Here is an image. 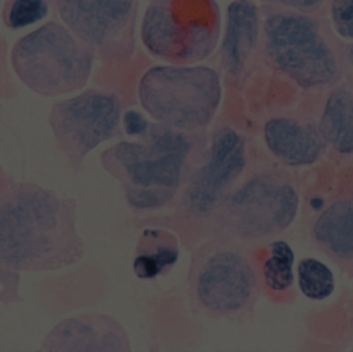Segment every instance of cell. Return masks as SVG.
Instances as JSON below:
<instances>
[{
    "label": "cell",
    "mask_w": 353,
    "mask_h": 352,
    "mask_svg": "<svg viewBox=\"0 0 353 352\" xmlns=\"http://www.w3.org/2000/svg\"><path fill=\"white\" fill-rule=\"evenodd\" d=\"M78 204L29 182L0 184V268L46 272L82 260Z\"/></svg>",
    "instance_id": "1"
},
{
    "label": "cell",
    "mask_w": 353,
    "mask_h": 352,
    "mask_svg": "<svg viewBox=\"0 0 353 352\" xmlns=\"http://www.w3.org/2000/svg\"><path fill=\"white\" fill-rule=\"evenodd\" d=\"M137 142L124 141L103 155V165L121 181L132 210L153 212L175 200L194 142L186 132L151 123Z\"/></svg>",
    "instance_id": "2"
},
{
    "label": "cell",
    "mask_w": 353,
    "mask_h": 352,
    "mask_svg": "<svg viewBox=\"0 0 353 352\" xmlns=\"http://www.w3.org/2000/svg\"><path fill=\"white\" fill-rule=\"evenodd\" d=\"M246 246L210 237L193 250L189 299L205 315L236 320L251 311L261 291V274Z\"/></svg>",
    "instance_id": "3"
},
{
    "label": "cell",
    "mask_w": 353,
    "mask_h": 352,
    "mask_svg": "<svg viewBox=\"0 0 353 352\" xmlns=\"http://www.w3.org/2000/svg\"><path fill=\"white\" fill-rule=\"evenodd\" d=\"M300 196L274 174L251 176L232 188L210 218V237L248 246L281 235L296 220Z\"/></svg>",
    "instance_id": "4"
},
{
    "label": "cell",
    "mask_w": 353,
    "mask_h": 352,
    "mask_svg": "<svg viewBox=\"0 0 353 352\" xmlns=\"http://www.w3.org/2000/svg\"><path fill=\"white\" fill-rule=\"evenodd\" d=\"M221 97L219 76L207 66H155L139 84V99L149 116L183 132L209 125Z\"/></svg>",
    "instance_id": "5"
},
{
    "label": "cell",
    "mask_w": 353,
    "mask_h": 352,
    "mask_svg": "<svg viewBox=\"0 0 353 352\" xmlns=\"http://www.w3.org/2000/svg\"><path fill=\"white\" fill-rule=\"evenodd\" d=\"M10 59L21 82L43 96L80 90L88 82L93 64L88 48L55 22L19 39Z\"/></svg>",
    "instance_id": "6"
},
{
    "label": "cell",
    "mask_w": 353,
    "mask_h": 352,
    "mask_svg": "<svg viewBox=\"0 0 353 352\" xmlns=\"http://www.w3.org/2000/svg\"><path fill=\"white\" fill-rule=\"evenodd\" d=\"M216 23L211 0H159L143 19V43L172 63L203 61L215 48Z\"/></svg>",
    "instance_id": "7"
},
{
    "label": "cell",
    "mask_w": 353,
    "mask_h": 352,
    "mask_svg": "<svg viewBox=\"0 0 353 352\" xmlns=\"http://www.w3.org/2000/svg\"><path fill=\"white\" fill-rule=\"evenodd\" d=\"M120 121L117 97L94 90L54 103L49 114L58 148L74 169L91 151L113 138Z\"/></svg>",
    "instance_id": "8"
},
{
    "label": "cell",
    "mask_w": 353,
    "mask_h": 352,
    "mask_svg": "<svg viewBox=\"0 0 353 352\" xmlns=\"http://www.w3.org/2000/svg\"><path fill=\"white\" fill-rule=\"evenodd\" d=\"M265 31L272 59L299 84L316 86L335 76V58L310 19L275 14L268 19Z\"/></svg>",
    "instance_id": "9"
},
{
    "label": "cell",
    "mask_w": 353,
    "mask_h": 352,
    "mask_svg": "<svg viewBox=\"0 0 353 352\" xmlns=\"http://www.w3.org/2000/svg\"><path fill=\"white\" fill-rule=\"evenodd\" d=\"M247 167L244 138L224 126L214 132L207 161L187 182L180 210L193 221H209Z\"/></svg>",
    "instance_id": "10"
},
{
    "label": "cell",
    "mask_w": 353,
    "mask_h": 352,
    "mask_svg": "<svg viewBox=\"0 0 353 352\" xmlns=\"http://www.w3.org/2000/svg\"><path fill=\"white\" fill-rule=\"evenodd\" d=\"M41 351H130L125 329L112 316L87 313L62 320L41 345Z\"/></svg>",
    "instance_id": "11"
},
{
    "label": "cell",
    "mask_w": 353,
    "mask_h": 352,
    "mask_svg": "<svg viewBox=\"0 0 353 352\" xmlns=\"http://www.w3.org/2000/svg\"><path fill=\"white\" fill-rule=\"evenodd\" d=\"M134 0H58L63 22L83 43L107 45L128 25Z\"/></svg>",
    "instance_id": "12"
},
{
    "label": "cell",
    "mask_w": 353,
    "mask_h": 352,
    "mask_svg": "<svg viewBox=\"0 0 353 352\" xmlns=\"http://www.w3.org/2000/svg\"><path fill=\"white\" fill-rule=\"evenodd\" d=\"M312 238L341 272L353 278V196L338 198L317 216Z\"/></svg>",
    "instance_id": "13"
},
{
    "label": "cell",
    "mask_w": 353,
    "mask_h": 352,
    "mask_svg": "<svg viewBox=\"0 0 353 352\" xmlns=\"http://www.w3.org/2000/svg\"><path fill=\"white\" fill-rule=\"evenodd\" d=\"M265 144L280 161L290 165L316 161L325 146L319 130L288 118H273L263 130Z\"/></svg>",
    "instance_id": "14"
},
{
    "label": "cell",
    "mask_w": 353,
    "mask_h": 352,
    "mask_svg": "<svg viewBox=\"0 0 353 352\" xmlns=\"http://www.w3.org/2000/svg\"><path fill=\"white\" fill-rule=\"evenodd\" d=\"M259 17L251 0H236L228 6L222 60L230 74L242 72L259 39Z\"/></svg>",
    "instance_id": "15"
},
{
    "label": "cell",
    "mask_w": 353,
    "mask_h": 352,
    "mask_svg": "<svg viewBox=\"0 0 353 352\" xmlns=\"http://www.w3.org/2000/svg\"><path fill=\"white\" fill-rule=\"evenodd\" d=\"M180 258L179 238L161 227L145 229L137 242L132 271L139 279L151 280L173 270Z\"/></svg>",
    "instance_id": "16"
},
{
    "label": "cell",
    "mask_w": 353,
    "mask_h": 352,
    "mask_svg": "<svg viewBox=\"0 0 353 352\" xmlns=\"http://www.w3.org/2000/svg\"><path fill=\"white\" fill-rule=\"evenodd\" d=\"M319 132L342 154L353 153V95L339 90L330 96L321 118Z\"/></svg>",
    "instance_id": "17"
},
{
    "label": "cell",
    "mask_w": 353,
    "mask_h": 352,
    "mask_svg": "<svg viewBox=\"0 0 353 352\" xmlns=\"http://www.w3.org/2000/svg\"><path fill=\"white\" fill-rule=\"evenodd\" d=\"M294 252L285 241H274L269 245L267 258L261 267V279L265 287L279 293L294 285Z\"/></svg>",
    "instance_id": "18"
},
{
    "label": "cell",
    "mask_w": 353,
    "mask_h": 352,
    "mask_svg": "<svg viewBox=\"0 0 353 352\" xmlns=\"http://www.w3.org/2000/svg\"><path fill=\"white\" fill-rule=\"evenodd\" d=\"M299 287L303 295L313 301H323L335 291V277L327 265L306 258L298 266Z\"/></svg>",
    "instance_id": "19"
},
{
    "label": "cell",
    "mask_w": 353,
    "mask_h": 352,
    "mask_svg": "<svg viewBox=\"0 0 353 352\" xmlns=\"http://www.w3.org/2000/svg\"><path fill=\"white\" fill-rule=\"evenodd\" d=\"M49 12L45 0H12L6 17V25L20 29L43 20Z\"/></svg>",
    "instance_id": "20"
},
{
    "label": "cell",
    "mask_w": 353,
    "mask_h": 352,
    "mask_svg": "<svg viewBox=\"0 0 353 352\" xmlns=\"http://www.w3.org/2000/svg\"><path fill=\"white\" fill-rule=\"evenodd\" d=\"M332 10L338 32L353 37V0H334Z\"/></svg>",
    "instance_id": "21"
},
{
    "label": "cell",
    "mask_w": 353,
    "mask_h": 352,
    "mask_svg": "<svg viewBox=\"0 0 353 352\" xmlns=\"http://www.w3.org/2000/svg\"><path fill=\"white\" fill-rule=\"evenodd\" d=\"M151 123L139 112L130 110L123 116V127L130 136L141 138L148 132Z\"/></svg>",
    "instance_id": "22"
},
{
    "label": "cell",
    "mask_w": 353,
    "mask_h": 352,
    "mask_svg": "<svg viewBox=\"0 0 353 352\" xmlns=\"http://www.w3.org/2000/svg\"><path fill=\"white\" fill-rule=\"evenodd\" d=\"M274 1L280 2V3L285 4V6L306 10V8H315V6H319L323 0H274Z\"/></svg>",
    "instance_id": "23"
},
{
    "label": "cell",
    "mask_w": 353,
    "mask_h": 352,
    "mask_svg": "<svg viewBox=\"0 0 353 352\" xmlns=\"http://www.w3.org/2000/svg\"><path fill=\"white\" fill-rule=\"evenodd\" d=\"M350 60H352V62L353 63V47L352 48V50H350Z\"/></svg>",
    "instance_id": "24"
}]
</instances>
